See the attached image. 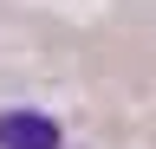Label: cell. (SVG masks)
<instances>
[{
  "instance_id": "cell-1",
  "label": "cell",
  "mask_w": 156,
  "mask_h": 149,
  "mask_svg": "<svg viewBox=\"0 0 156 149\" xmlns=\"http://www.w3.org/2000/svg\"><path fill=\"white\" fill-rule=\"evenodd\" d=\"M0 149H58V123L39 110H7L0 117Z\"/></svg>"
}]
</instances>
